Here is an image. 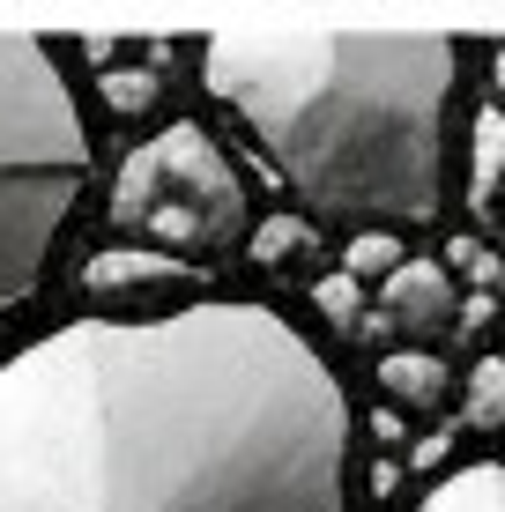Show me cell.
Wrapping results in <instances>:
<instances>
[{"label":"cell","mask_w":505,"mask_h":512,"mask_svg":"<svg viewBox=\"0 0 505 512\" xmlns=\"http://www.w3.org/2000/svg\"><path fill=\"white\" fill-rule=\"evenodd\" d=\"M0 512H350V394L268 305L67 320L0 364Z\"/></svg>","instance_id":"cell-1"},{"label":"cell","mask_w":505,"mask_h":512,"mask_svg":"<svg viewBox=\"0 0 505 512\" xmlns=\"http://www.w3.org/2000/svg\"><path fill=\"white\" fill-rule=\"evenodd\" d=\"M201 75L312 216L372 231L439 216L446 97L461 82L446 30H223Z\"/></svg>","instance_id":"cell-2"},{"label":"cell","mask_w":505,"mask_h":512,"mask_svg":"<svg viewBox=\"0 0 505 512\" xmlns=\"http://www.w3.org/2000/svg\"><path fill=\"white\" fill-rule=\"evenodd\" d=\"M90 186V127L38 30H0V312L52 268L67 216Z\"/></svg>","instance_id":"cell-3"},{"label":"cell","mask_w":505,"mask_h":512,"mask_svg":"<svg viewBox=\"0 0 505 512\" xmlns=\"http://www.w3.org/2000/svg\"><path fill=\"white\" fill-rule=\"evenodd\" d=\"M112 231L149 238L156 253H231L253 238V208L238 186L231 156L208 141L194 119L149 134L112 179Z\"/></svg>","instance_id":"cell-4"},{"label":"cell","mask_w":505,"mask_h":512,"mask_svg":"<svg viewBox=\"0 0 505 512\" xmlns=\"http://www.w3.org/2000/svg\"><path fill=\"white\" fill-rule=\"evenodd\" d=\"M90 297H156V290H201V268L179 253H156V245H112L82 268Z\"/></svg>","instance_id":"cell-5"},{"label":"cell","mask_w":505,"mask_h":512,"mask_svg":"<svg viewBox=\"0 0 505 512\" xmlns=\"http://www.w3.org/2000/svg\"><path fill=\"white\" fill-rule=\"evenodd\" d=\"M379 305H387V320L402 334H439V327H454L461 290H454V275H446L439 260H402V268L379 282Z\"/></svg>","instance_id":"cell-6"},{"label":"cell","mask_w":505,"mask_h":512,"mask_svg":"<svg viewBox=\"0 0 505 512\" xmlns=\"http://www.w3.org/2000/svg\"><path fill=\"white\" fill-rule=\"evenodd\" d=\"M379 394H387L394 409H409V416H431L454 394V372H446L431 349H387V357H379Z\"/></svg>","instance_id":"cell-7"},{"label":"cell","mask_w":505,"mask_h":512,"mask_svg":"<svg viewBox=\"0 0 505 512\" xmlns=\"http://www.w3.org/2000/svg\"><path fill=\"white\" fill-rule=\"evenodd\" d=\"M468 208L476 216L505 208V104H483L468 134Z\"/></svg>","instance_id":"cell-8"},{"label":"cell","mask_w":505,"mask_h":512,"mask_svg":"<svg viewBox=\"0 0 505 512\" xmlns=\"http://www.w3.org/2000/svg\"><path fill=\"white\" fill-rule=\"evenodd\" d=\"M416 512H505V461H468V468H454Z\"/></svg>","instance_id":"cell-9"},{"label":"cell","mask_w":505,"mask_h":512,"mask_svg":"<svg viewBox=\"0 0 505 512\" xmlns=\"http://www.w3.org/2000/svg\"><path fill=\"white\" fill-rule=\"evenodd\" d=\"M97 97H104V112H112V119H142V112L164 104V75H156V67H104Z\"/></svg>","instance_id":"cell-10"},{"label":"cell","mask_w":505,"mask_h":512,"mask_svg":"<svg viewBox=\"0 0 505 512\" xmlns=\"http://www.w3.org/2000/svg\"><path fill=\"white\" fill-rule=\"evenodd\" d=\"M461 416L476 423V431H505V357H483L476 372H468V401Z\"/></svg>","instance_id":"cell-11"},{"label":"cell","mask_w":505,"mask_h":512,"mask_svg":"<svg viewBox=\"0 0 505 512\" xmlns=\"http://www.w3.org/2000/svg\"><path fill=\"white\" fill-rule=\"evenodd\" d=\"M312 238H320L312 223H298V216H275V223H260V231H253L246 245H253V260H260V268H283V260L312 253Z\"/></svg>","instance_id":"cell-12"},{"label":"cell","mask_w":505,"mask_h":512,"mask_svg":"<svg viewBox=\"0 0 505 512\" xmlns=\"http://www.w3.org/2000/svg\"><path fill=\"white\" fill-rule=\"evenodd\" d=\"M342 268H350L357 282H387L394 268H402V231H357L350 238V253H342Z\"/></svg>","instance_id":"cell-13"},{"label":"cell","mask_w":505,"mask_h":512,"mask_svg":"<svg viewBox=\"0 0 505 512\" xmlns=\"http://www.w3.org/2000/svg\"><path fill=\"white\" fill-rule=\"evenodd\" d=\"M312 305H320L335 327H357V312H364V282H357L350 268H342V275H320V282H312Z\"/></svg>","instance_id":"cell-14"},{"label":"cell","mask_w":505,"mask_h":512,"mask_svg":"<svg viewBox=\"0 0 505 512\" xmlns=\"http://www.w3.org/2000/svg\"><path fill=\"white\" fill-rule=\"evenodd\" d=\"M498 90H505V52H498Z\"/></svg>","instance_id":"cell-15"}]
</instances>
